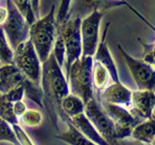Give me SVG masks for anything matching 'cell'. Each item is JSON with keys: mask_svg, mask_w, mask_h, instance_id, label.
Returning <instances> with one entry per match:
<instances>
[{"mask_svg": "<svg viewBox=\"0 0 155 145\" xmlns=\"http://www.w3.org/2000/svg\"><path fill=\"white\" fill-rule=\"evenodd\" d=\"M41 86L43 89V108L57 132H60L58 122L67 123L69 118L63 112L62 100L70 93L69 84L62 68L58 65L51 52L48 59L42 63Z\"/></svg>", "mask_w": 155, "mask_h": 145, "instance_id": "obj_1", "label": "cell"}, {"mask_svg": "<svg viewBox=\"0 0 155 145\" xmlns=\"http://www.w3.org/2000/svg\"><path fill=\"white\" fill-rule=\"evenodd\" d=\"M54 14L55 5L53 4L47 16L36 19L29 29V39L35 47L41 63L45 62L52 52L56 32Z\"/></svg>", "mask_w": 155, "mask_h": 145, "instance_id": "obj_2", "label": "cell"}, {"mask_svg": "<svg viewBox=\"0 0 155 145\" xmlns=\"http://www.w3.org/2000/svg\"><path fill=\"white\" fill-rule=\"evenodd\" d=\"M93 56H81L72 63L67 80H69V89L82 100L84 105L94 98V86L92 80Z\"/></svg>", "mask_w": 155, "mask_h": 145, "instance_id": "obj_3", "label": "cell"}, {"mask_svg": "<svg viewBox=\"0 0 155 145\" xmlns=\"http://www.w3.org/2000/svg\"><path fill=\"white\" fill-rule=\"evenodd\" d=\"M14 64L25 77L41 84L42 63L30 39L21 43L14 50Z\"/></svg>", "mask_w": 155, "mask_h": 145, "instance_id": "obj_4", "label": "cell"}, {"mask_svg": "<svg viewBox=\"0 0 155 145\" xmlns=\"http://www.w3.org/2000/svg\"><path fill=\"white\" fill-rule=\"evenodd\" d=\"M81 22L80 18H69L60 25L59 28L63 37L66 48L65 54V77L67 79L72 63L81 56Z\"/></svg>", "mask_w": 155, "mask_h": 145, "instance_id": "obj_5", "label": "cell"}, {"mask_svg": "<svg viewBox=\"0 0 155 145\" xmlns=\"http://www.w3.org/2000/svg\"><path fill=\"white\" fill-rule=\"evenodd\" d=\"M6 6L7 18L1 26L14 50L19 44L29 39L30 24L12 0H6Z\"/></svg>", "mask_w": 155, "mask_h": 145, "instance_id": "obj_6", "label": "cell"}, {"mask_svg": "<svg viewBox=\"0 0 155 145\" xmlns=\"http://www.w3.org/2000/svg\"><path fill=\"white\" fill-rule=\"evenodd\" d=\"M84 112L107 143L110 145L118 143L119 139L116 135L114 121L106 112L96 97L90 99L84 105Z\"/></svg>", "mask_w": 155, "mask_h": 145, "instance_id": "obj_7", "label": "cell"}, {"mask_svg": "<svg viewBox=\"0 0 155 145\" xmlns=\"http://www.w3.org/2000/svg\"><path fill=\"white\" fill-rule=\"evenodd\" d=\"M117 47L124 58L138 89L155 91V70L152 64L132 57L121 47L120 45H117Z\"/></svg>", "mask_w": 155, "mask_h": 145, "instance_id": "obj_8", "label": "cell"}, {"mask_svg": "<svg viewBox=\"0 0 155 145\" xmlns=\"http://www.w3.org/2000/svg\"><path fill=\"white\" fill-rule=\"evenodd\" d=\"M96 99L99 100L106 112L114 121L117 138L120 140L130 137L133 129L139 123H140V121L136 119L125 106L108 103V102L101 100L99 97H96Z\"/></svg>", "mask_w": 155, "mask_h": 145, "instance_id": "obj_9", "label": "cell"}, {"mask_svg": "<svg viewBox=\"0 0 155 145\" xmlns=\"http://www.w3.org/2000/svg\"><path fill=\"white\" fill-rule=\"evenodd\" d=\"M104 13L94 11L81 19V56H94L99 44V28Z\"/></svg>", "mask_w": 155, "mask_h": 145, "instance_id": "obj_10", "label": "cell"}, {"mask_svg": "<svg viewBox=\"0 0 155 145\" xmlns=\"http://www.w3.org/2000/svg\"><path fill=\"white\" fill-rule=\"evenodd\" d=\"M123 5L125 3L120 0H72L66 19L69 18H80L82 19L94 11L105 14L110 9Z\"/></svg>", "mask_w": 155, "mask_h": 145, "instance_id": "obj_11", "label": "cell"}, {"mask_svg": "<svg viewBox=\"0 0 155 145\" xmlns=\"http://www.w3.org/2000/svg\"><path fill=\"white\" fill-rule=\"evenodd\" d=\"M155 108V91L138 90L132 91L129 111L140 122L149 118Z\"/></svg>", "mask_w": 155, "mask_h": 145, "instance_id": "obj_12", "label": "cell"}, {"mask_svg": "<svg viewBox=\"0 0 155 145\" xmlns=\"http://www.w3.org/2000/svg\"><path fill=\"white\" fill-rule=\"evenodd\" d=\"M97 97L110 104H115L129 108L131 105L132 91L125 87L121 82H114L108 87L97 93Z\"/></svg>", "mask_w": 155, "mask_h": 145, "instance_id": "obj_13", "label": "cell"}, {"mask_svg": "<svg viewBox=\"0 0 155 145\" xmlns=\"http://www.w3.org/2000/svg\"><path fill=\"white\" fill-rule=\"evenodd\" d=\"M110 25V22H108L106 24V27L103 31V35H102L101 41L98 44V47H97L93 59L100 62L101 64L106 68L107 71L109 72L110 79H113L114 82H120L115 63L113 59V57H111L108 45H107V35H108V30H109Z\"/></svg>", "mask_w": 155, "mask_h": 145, "instance_id": "obj_14", "label": "cell"}, {"mask_svg": "<svg viewBox=\"0 0 155 145\" xmlns=\"http://www.w3.org/2000/svg\"><path fill=\"white\" fill-rule=\"evenodd\" d=\"M69 122L74 125L84 137H86L94 144H97V145L108 144L106 142V140L100 135L98 130L95 129L93 124L90 122V120L86 117L84 112H81L80 114L73 116V117H70Z\"/></svg>", "mask_w": 155, "mask_h": 145, "instance_id": "obj_15", "label": "cell"}, {"mask_svg": "<svg viewBox=\"0 0 155 145\" xmlns=\"http://www.w3.org/2000/svg\"><path fill=\"white\" fill-rule=\"evenodd\" d=\"M131 137L143 143L151 144L155 138V116L152 114L149 118L139 123L133 129Z\"/></svg>", "mask_w": 155, "mask_h": 145, "instance_id": "obj_16", "label": "cell"}, {"mask_svg": "<svg viewBox=\"0 0 155 145\" xmlns=\"http://www.w3.org/2000/svg\"><path fill=\"white\" fill-rule=\"evenodd\" d=\"M66 124L68 126V130L63 133L59 132V134L55 135L56 138L61 139L64 142L72 145H93L94 144L86 137H84L69 121Z\"/></svg>", "mask_w": 155, "mask_h": 145, "instance_id": "obj_17", "label": "cell"}, {"mask_svg": "<svg viewBox=\"0 0 155 145\" xmlns=\"http://www.w3.org/2000/svg\"><path fill=\"white\" fill-rule=\"evenodd\" d=\"M61 108L63 112L68 118L73 117L77 114L84 112V103L82 100L74 94H68L64 99L62 100Z\"/></svg>", "mask_w": 155, "mask_h": 145, "instance_id": "obj_18", "label": "cell"}, {"mask_svg": "<svg viewBox=\"0 0 155 145\" xmlns=\"http://www.w3.org/2000/svg\"><path fill=\"white\" fill-rule=\"evenodd\" d=\"M110 74L106 68L101 64L100 62L93 59V67H92V80H93V86L96 89L97 93L103 90L108 84Z\"/></svg>", "mask_w": 155, "mask_h": 145, "instance_id": "obj_19", "label": "cell"}, {"mask_svg": "<svg viewBox=\"0 0 155 145\" xmlns=\"http://www.w3.org/2000/svg\"><path fill=\"white\" fill-rule=\"evenodd\" d=\"M22 84L24 88V96L43 108V89L41 84L34 82L25 76L22 79Z\"/></svg>", "mask_w": 155, "mask_h": 145, "instance_id": "obj_20", "label": "cell"}, {"mask_svg": "<svg viewBox=\"0 0 155 145\" xmlns=\"http://www.w3.org/2000/svg\"><path fill=\"white\" fill-rule=\"evenodd\" d=\"M12 102L8 101L5 96L0 94V118L7 121L9 124H18V117L15 114Z\"/></svg>", "mask_w": 155, "mask_h": 145, "instance_id": "obj_21", "label": "cell"}, {"mask_svg": "<svg viewBox=\"0 0 155 145\" xmlns=\"http://www.w3.org/2000/svg\"><path fill=\"white\" fill-rule=\"evenodd\" d=\"M0 62L2 65L14 64V50L5 37V32L0 25Z\"/></svg>", "mask_w": 155, "mask_h": 145, "instance_id": "obj_22", "label": "cell"}, {"mask_svg": "<svg viewBox=\"0 0 155 145\" xmlns=\"http://www.w3.org/2000/svg\"><path fill=\"white\" fill-rule=\"evenodd\" d=\"M52 53L54 55L55 59L61 68L63 67L65 63V54H66V48H65V44L63 37L61 35V32L59 28L56 25V32H55V39L54 43H53V47H52Z\"/></svg>", "mask_w": 155, "mask_h": 145, "instance_id": "obj_23", "label": "cell"}, {"mask_svg": "<svg viewBox=\"0 0 155 145\" xmlns=\"http://www.w3.org/2000/svg\"><path fill=\"white\" fill-rule=\"evenodd\" d=\"M1 141H8L10 143L19 145L11 124L0 118V142Z\"/></svg>", "mask_w": 155, "mask_h": 145, "instance_id": "obj_24", "label": "cell"}, {"mask_svg": "<svg viewBox=\"0 0 155 145\" xmlns=\"http://www.w3.org/2000/svg\"><path fill=\"white\" fill-rule=\"evenodd\" d=\"M21 121L27 127H36L41 125L43 116L40 111L35 109H26V111L21 116Z\"/></svg>", "mask_w": 155, "mask_h": 145, "instance_id": "obj_25", "label": "cell"}, {"mask_svg": "<svg viewBox=\"0 0 155 145\" xmlns=\"http://www.w3.org/2000/svg\"><path fill=\"white\" fill-rule=\"evenodd\" d=\"M12 1L17 6L18 11L21 12L24 16V18H26L28 23L31 25V24L36 21V18H35V14H34L32 9H31L30 0H12Z\"/></svg>", "mask_w": 155, "mask_h": 145, "instance_id": "obj_26", "label": "cell"}, {"mask_svg": "<svg viewBox=\"0 0 155 145\" xmlns=\"http://www.w3.org/2000/svg\"><path fill=\"white\" fill-rule=\"evenodd\" d=\"M5 96L8 101L12 102V103H15V102L22 100V98L24 97V88H23V84L22 81L19 82L18 85H16L12 88L11 90H9L7 93L3 94Z\"/></svg>", "mask_w": 155, "mask_h": 145, "instance_id": "obj_27", "label": "cell"}, {"mask_svg": "<svg viewBox=\"0 0 155 145\" xmlns=\"http://www.w3.org/2000/svg\"><path fill=\"white\" fill-rule=\"evenodd\" d=\"M138 40L143 48V60L149 63V64H152L153 61L155 60V42L152 44H145L140 39H138Z\"/></svg>", "mask_w": 155, "mask_h": 145, "instance_id": "obj_28", "label": "cell"}, {"mask_svg": "<svg viewBox=\"0 0 155 145\" xmlns=\"http://www.w3.org/2000/svg\"><path fill=\"white\" fill-rule=\"evenodd\" d=\"M71 1H72V0H61L60 7H59V10H58L57 17L55 18L56 24H58V25H60V24H62L63 22L65 21L67 14H68V12H69Z\"/></svg>", "mask_w": 155, "mask_h": 145, "instance_id": "obj_29", "label": "cell"}, {"mask_svg": "<svg viewBox=\"0 0 155 145\" xmlns=\"http://www.w3.org/2000/svg\"><path fill=\"white\" fill-rule=\"evenodd\" d=\"M11 126H12L15 134H16V137L18 140L19 144H22V145H32V144H34L32 142V140L29 138V137L26 134V133L21 129V127L18 124H13Z\"/></svg>", "mask_w": 155, "mask_h": 145, "instance_id": "obj_30", "label": "cell"}, {"mask_svg": "<svg viewBox=\"0 0 155 145\" xmlns=\"http://www.w3.org/2000/svg\"><path fill=\"white\" fill-rule=\"evenodd\" d=\"M13 108H14V112L16 114L18 117H21V116L25 112L27 108H26V105L23 103L22 100H19L15 102L13 104Z\"/></svg>", "mask_w": 155, "mask_h": 145, "instance_id": "obj_31", "label": "cell"}, {"mask_svg": "<svg viewBox=\"0 0 155 145\" xmlns=\"http://www.w3.org/2000/svg\"><path fill=\"white\" fill-rule=\"evenodd\" d=\"M120 1H122L123 3H125L126 7H128V8H129V9L131 10V11H132V12H133V13H134V14H136V16H137L138 18H140L142 19V21H143V22H144L145 24H147V25H148V26H149L150 28H151L152 30H153V31L155 32V27H154V26L152 25V24H151V23H150V22H149V21H147V18H144V17L143 16L142 14H140V13H139V12L137 11V10H136V9H135V8H134L133 6H131V5H130V4H129V3H128L127 1H126V0H120Z\"/></svg>", "mask_w": 155, "mask_h": 145, "instance_id": "obj_32", "label": "cell"}, {"mask_svg": "<svg viewBox=\"0 0 155 145\" xmlns=\"http://www.w3.org/2000/svg\"><path fill=\"white\" fill-rule=\"evenodd\" d=\"M30 5H31V9L35 14L36 19L40 18V11H39V8H40V0H30Z\"/></svg>", "mask_w": 155, "mask_h": 145, "instance_id": "obj_33", "label": "cell"}, {"mask_svg": "<svg viewBox=\"0 0 155 145\" xmlns=\"http://www.w3.org/2000/svg\"><path fill=\"white\" fill-rule=\"evenodd\" d=\"M6 18H7V9L0 7V25H2V23L5 21Z\"/></svg>", "mask_w": 155, "mask_h": 145, "instance_id": "obj_34", "label": "cell"}, {"mask_svg": "<svg viewBox=\"0 0 155 145\" xmlns=\"http://www.w3.org/2000/svg\"><path fill=\"white\" fill-rule=\"evenodd\" d=\"M152 65L154 66V70H155V60L153 61V63H152Z\"/></svg>", "mask_w": 155, "mask_h": 145, "instance_id": "obj_35", "label": "cell"}, {"mask_svg": "<svg viewBox=\"0 0 155 145\" xmlns=\"http://www.w3.org/2000/svg\"><path fill=\"white\" fill-rule=\"evenodd\" d=\"M151 144H153V145H155V138H154V140L151 142Z\"/></svg>", "mask_w": 155, "mask_h": 145, "instance_id": "obj_36", "label": "cell"}, {"mask_svg": "<svg viewBox=\"0 0 155 145\" xmlns=\"http://www.w3.org/2000/svg\"><path fill=\"white\" fill-rule=\"evenodd\" d=\"M0 66H2V63L1 62H0Z\"/></svg>", "mask_w": 155, "mask_h": 145, "instance_id": "obj_37", "label": "cell"}]
</instances>
